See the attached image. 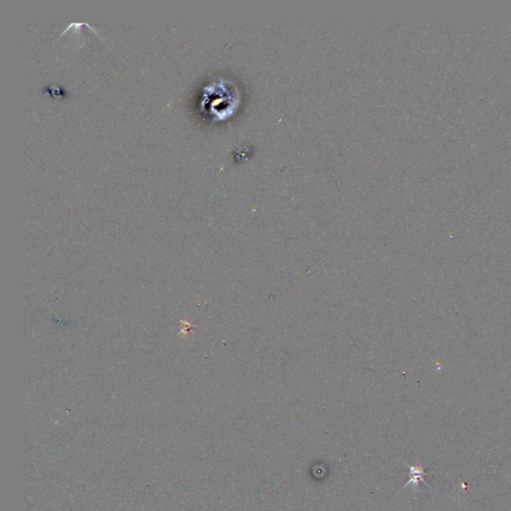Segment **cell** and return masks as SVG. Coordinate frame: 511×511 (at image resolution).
<instances>
[{
	"instance_id": "1",
	"label": "cell",
	"mask_w": 511,
	"mask_h": 511,
	"mask_svg": "<svg viewBox=\"0 0 511 511\" xmlns=\"http://www.w3.org/2000/svg\"><path fill=\"white\" fill-rule=\"evenodd\" d=\"M207 93L204 95L205 104H209L208 110L211 114L218 118H225L233 113L237 106L238 95L235 87L229 85L225 81L214 83L207 87Z\"/></svg>"
},
{
	"instance_id": "2",
	"label": "cell",
	"mask_w": 511,
	"mask_h": 511,
	"mask_svg": "<svg viewBox=\"0 0 511 511\" xmlns=\"http://www.w3.org/2000/svg\"><path fill=\"white\" fill-rule=\"evenodd\" d=\"M407 466L409 469V477H408V481L404 484L402 489L406 488V486H408V485H414L415 488H418L420 485V482H423L424 484L428 485L425 482V480L423 479V476L425 475V473H424L422 466H420V465H407Z\"/></svg>"
}]
</instances>
